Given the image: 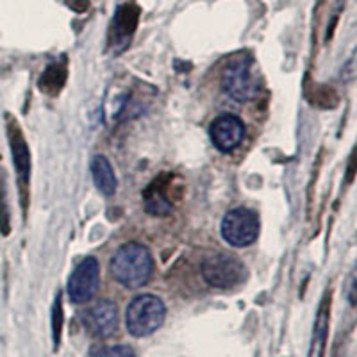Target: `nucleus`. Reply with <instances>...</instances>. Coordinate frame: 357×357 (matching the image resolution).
Returning <instances> with one entry per match:
<instances>
[{
  "label": "nucleus",
  "instance_id": "obj_10",
  "mask_svg": "<svg viewBox=\"0 0 357 357\" xmlns=\"http://www.w3.org/2000/svg\"><path fill=\"white\" fill-rule=\"evenodd\" d=\"M331 327V293H325L318 305L317 318L312 324L311 343H309L307 357H325L327 350V340H329Z\"/></svg>",
  "mask_w": 357,
  "mask_h": 357
},
{
  "label": "nucleus",
  "instance_id": "obj_13",
  "mask_svg": "<svg viewBox=\"0 0 357 357\" xmlns=\"http://www.w3.org/2000/svg\"><path fill=\"white\" fill-rule=\"evenodd\" d=\"M136 22H138V9L132 8V6H122L118 9L116 17H114V31H116L118 36H129L130 33L136 27Z\"/></svg>",
  "mask_w": 357,
  "mask_h": 357
},
{
  "label": "nucleus",
  "instance_id": "obj_15",
  "mask_svg": "<svg viewBox=\"0 0 357 357\" xmlns=\"http://www.w3.org/2000/svg\"><path fill=\"white\" fill-rule=\"evenodd\" d=\"M0 231H2V234L9 232L8 190H6V175L2 168H0Z\"/></svg>",
  "mask_w": 357,
  "mask_h": 357
},
{
  "label": "nucleus",
  "instance_id": "obj_16",
  "mask_svg": "<svg viewBox=\"0 0 357 357\" xmlns=\"http://www.w3.org/2000/svg\"><path fill=\"white\" fill-rule=\"evenodd\" d=\"M88 357H138L130 347L127 345H113V347H100L89 352Z\"/></svg>",
  "mask_w": 357,
  "mask_h": 357
},
{
  "label": "nucleus",
  "instance_id": "obj_8",
  "mask_svg": "<svg viewBox=\"0 0 357 357\" xmlns=\"http://www.w3.org/2000/svg\"><path fill=\"white\" fill-rule=\"evenodd\" d=\"M209 138L223 154L234 152L245 139V126L241 118L231 113L216 116L209 126Z\"/></svg>",
  "mask_w": 357,
  "mask_h": 357
},
{
  "label": "nucleus",
  "instance_id": "obj_17",
  "mask_svg": "<svg viewBox=\"0 0 357 357\" xmlns=\"http://www.w3.org/2000/svg\"><path fill=\"white\" fill-rule=\"evenodd\" d=\"M349 298H350V304H356V301H354V298H356V275H354L352 273V277H350V295H349Z\"/></svg>",
  "mask_w": 357,
  "mask_h": 357
},
{
  "label": "nucleus",
  "instance_id": "obj_2",
  "mask_svg": "<svg viewBox=\"0 0 357 357\" xmlns=\"http://www.w3.org/2000/svg\"><path fill=\"white\" fill-rule=\"evenodd\" d=\"M167 320V305L152 293L134 296L126 309V329L134 337H146L158 333Z\"/></svg>",
  "mask_w": 357,
  "mask_h": 357
},
{
  "label": "nucleus",
  "instance_id": "obj_1",
  "mask_svg": "<svg viewBox=\"0 0 357 357\" xmlns=\"http://www.w3.org/2000/svg\"><path fill=\"white\" fill-rule=\"evenodd\" d=\"M154 256L145 245L127 241L111 256L109 270L118 284L129 289H138L149 284L154 275Z\"/></svg>",
  "mask_w": 357,
  "mask_h": 357
},
{
  "label": "nucleus",
  "instance_id": "obj_11",
  "mask_svg": "<svg viewBox=\"0 0 357 357\" xmlns=\"http://www.w3.org/2000/svg\"><path fill=\"white\" fill-rule=\"evenodd\" d=\"M91 177H93V183L97 186V190L104 197H113L116 193V174H114L113 165H111V161L106 155L98 154L91 159Z\"/></svg>",
  "mask_w": 357,
  "mask_h": 357
},
{
  "label": "nucleus",
  "instance_id": "obj_14",
  "mask_svg": "<svg viewBox=\"0 0 357 357\" xmlns=\"http://www.w3.org/2000/svg\"><path fill=\"white\" fill-rule=\"evenodd\" d=\"M61 333H63V298L61 293H57L56 302H54L52 311V337H54V349H59L61 343Z\"/></svg>",
  "mask_w": 357,
  "mask_h": 357
},
{
  "label": "nucleus",
  "instance_id": "obj_5",
  "mask_svg": "<svg viewBox=\"0 0 357 357\" xmlns=\"http://www.w3.org/2000/svg\"><path fill=\"white\" fill-rule=\"evenodd\" d=\"M259 229V216L254 209L234 207L229 213H225L220 231H222L223 240L229 245L236 248H245L256 243Z\"/></svg>",
  "mask_w": 357,
  "mask_h": 357
},
{
  "label": "nucleus",
  "instance_id": "obj_4",
  "mask_svg": "<svg viewBox=\"0 0 357 357\" xmlns=\"http://www.w3.org/2000/svg\"><path fill=\"white\" fill-rule=\"evenodd\" d=\"M200 272L207 284L216 289H232L247 279L243 261L227 252H216L207 256L200 266Z\"/></svg>",
  "mask_w": 357,
  "mask_h": 357
},
{
  "label": "nucleus",
  "instance_id": "obj_3",
  "mask_svg": "<svg viewBox=\"0 0 357 357\" xmlns=\"http://www.w3.org/2000/svg\"><path fill=\"white\" fill-rule=\"evenodd\" d=\"M222 88L236 102L254 100L261 88L254 63L248 57L232 59L222 72Z\"/></svg>",
  "mask_w": 357,
  "mask_h": 357
},
{
  "label": "nucleus",
  "instance_id": "obj_6",
  "mask_svg": "<svg viewBox=\"0 0 357 357\" xmlns=\"http://www.w3.org/2000/svg\"><path fill=\"white\" fill-rule=\"evenodd\" d=\"M100 286V264L97 257H84L68 277L66 293L73 304H86L97 295Z\"/></svg>",
  "mask_w": 357,
  "mask_h": 357
},
{
  "label": "nucleus",
  "instance_id": "obj_12",
  "mask_svg": "<svg viewBox=\"0 0 357 357\" xmlns=\"http://www.w3.org/2000/svg\"><path fill=\"white\" fill-rule=\"evenodd\" d=\"M143 202H145L146 213H151L154 216H167L172 213V202L168 197L159 190L158 184H152L143 195Z\"/></svg>",
  "mask_w": 357,
  "mask_h": 357
},
{
  "label": "nucleus",
  "instance_id": "obj_7",
  "mask_svg": "<svg viewBox=\"0 0 357 357\" xmlns=\"http://www.w3.org/2000/svg\"><path fill=\"white\" fill-rule=\"evenodd\" d=\"M8 139L9 149H11L13 165L17 172L18 190H20V199L24 211H27V199H29V184H31V152L29 145L24 138V132L18 127V123L8 116Z\"/></svg>",
  "mask_w": 357,
  "mask_h": 357
},
{
  "label": "nucleus",
  "instance_id": "obj_9",
  "mask_svg": "<svg viewBox=\"0 0 357 357\" xmlns=\"http://www.w3.org/2000/svg\"><path fill=\"white\" fill-rule=\"evenodd\" d=\"M82 325L93 337L113 336L118 327V307L111 301H98L82 312Z\"/></svg>",
  "mask_w": 357,
  "mask_h": 357
}]
</instances>
